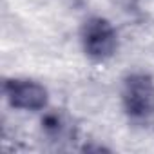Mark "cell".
Returning <instances> with one entry per match:
<instances>
[{
    "instance_id": "7a4b0ae2",
    "label": "cell",
    "mask_w": 154,
    "mask_h": 154,
    "mask_svg": "<svg viewBox=\"0 0 154 154\" xmlns=\"http://www.w3.org/2000/svg\"><path fill=\"white\" fill-rule=\"evenodd\" d=\"M82 45L93 60H107L118 47V36L109 20L93 17L82 26Z\"/></svg>"
},
{
    "instance_id": "277c9868",
    "label": "cell",
    "mask_w": 154,
    "mask_h": 154,
    "mask_svg": "<svg viewBox=\"0 0 154 154\" xmlns=\"http://www.w3.org/2000/svg\"><path fill=\"white\" fill-rule=\"evenodd\" d=\"M42 129L45 131V134L51 140H69L74 131H72V123L67 120L65 114L62 112H49L44 116L42 120Z\"/></svg>"
},
{
    "instance_id": "6da1fadb",
    "label": "cell",
    "mask_w": 154,
    "mask_h": 154,
    "mask_svg": "<svg viewBox=\"0 0 154 154\" xmlns=\"http://www.w3.org/2000/svg\"><path fill=\"white\" fill-rule=\"evenodd\" d=\"M123 109L132 120H147L154 114V80L145 72L129 74L122 89Z\"/></svg>"
},
{
    "instance_id": "3957f363",
    "label": "cell",
    "mask_w": 154,
    "mask_h": 154,
    "mask_svg": "<svg viewBox=\"0 0 154 154\" xmlns=\"http://www.w3.org/2000/svg\"><path fill=\"white\" fill-rule=\"evenodd\" d=\"M4 94L13 107L24 111H40L47 103V91L33 80H6Z\"/></svg>"
}]
</instances>
